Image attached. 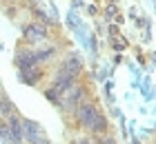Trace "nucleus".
<instances>
[{
    "label": "nucleus",
    "instance_id": "f257e3e1",
    "mask_svg": "<svg viewBox=\"0 0 156 144\" xmlns=\"http://www.w3.org/2000/svg\"><path fill=\"white\" fill-rule=\"evenodd\" d=\"M78 122L94 133L107 131V118L101 115V111L94 104H78Z\"/></svg>",
    "mask_w": 156,
    "mask_h": 144
},
{
    "label": "nucleus",
    "instance_id": "f03ea898",
    "mask_svg": "<svg viewBox=\"0 0 156 144\" xmlns=\"http://www.w3.org/2000/svg\"><path fill=\"white\" fill-rule=\"evenodd\" d=\"M23 133H25V142L29 144H51L49 135L42 131V126L29 118H23Z\"/></svg>",
    "mask_w": 156,
    "mask_h": 144
},
{
    "label": "nucleus",
    "instance_id": "7ed1b4c3",
    "mask_svg": "<svg viewBox=\"0 0 156 144\" xmlns=\"http://www.w3.org/2000/svg\"><path fill=\"white\" fill-rule=\"evenodd\" d=\"M7 126H9V135H11V142L13 144H27L25 142V133H23V120L18 115H7Z\"/></svg>",
    "mask_w": 156,
    "mask_h": 144
},
{
    "label": "nucleus",
    "instance_id": "20e7f679",
    "mask_svg": "<svg viewBox=\"0 0 156 144\" xmlns=\"http://www.w3.org/2000/svg\"><path fill=\"white\" fill-rule=\"evenodd\" d=\"M80 100H83V89L74 84L72 89H69L65 95H62V100H60V104H58V106H62L65 111H74L76 106L80 104Z\"/></svg>",
    "mask_w": 156,
    "mask_h": 144
},
{
    "label": "nucleus",
    "instance_id": "39448f33",
    "mask_svg": "<svg viewBox=\"0 0 156 144\" xmlns=\"http://www.w3.org/2000/svg\"><path fill=\"white\" fill-rule=\"evenodd\" d=\"M60 71H62V73H67V75L78 78V73L83 71V60H80V58H78L76 53L67 55V58H65V62L60 64Z\"/></svg>",
    "mask_w": 156,
    "mask_h": 144
},
{
    "label": "nucleus",
    "instance_id": "423d86ee",
    "mask_svg": "<svg viewBox=\"0 0 156 144\" xmlns=\"http://www.w3.org/2000/svg\"><path fill=\"white\" fill-rule=\"evenodd\" d=\"M49 35L47 31V27L45 25H27L25 27V40H29V42H40V40H45Z\"/></svg>",
    "mask_w": 156,
    "mask_h": 144
},
{
    "label": "nucleus",
    "instance_id": "0eeeda50",
    "mask_svg": "<svg viewBox=\"0 0 156 144\" xmlns=\"http://www.w3.org/2000/svg\"><path fill=\"white\" fill-rule=\"evenodd\" d=\"M18 78H20V82H25V84H29V86H36V84H38V80L42 78V71H40L38 67H31V69H20Z\"/></svg>",
    "mask_w": 156,
    "mask_h": 144
},
{
    "label": "nucleus",
    "instance_id": "6e6552de",
    "mask_svg": "<svg viewBox=\"0 0 156 144\" xmlns=\"http://www.w3.org/2000/svg\"><path fill=\"white\" fill-rule=\"evenodd\" d=\"M16 64H18V69H31V67L38 64V60H36V55H34V51H18Z\"/></svg>",
    "mask_w": 156,
    "mask_h": 144
},
{
    "label": "nucleus",
    "instance_id": "1a4fd4ad",
    "mask_svg": "<svg viewBox=\"0 0 156 144\" xmlns=\"http://www.w3.org/2000/svg\"><path fill=\"white\" fill-rule=\"evenodd\" d=\"M11 111H13V102H9V98L2 93V95H0V113L7 118V115H11Z\"/></svg>",
    "mask_w": 156,
    "mask_h": 144
},
{
    "label": "nucleus",
    "instance_id": "9d476101",
    "mask_svg": "<svg viewBox=\"0 0 156 144\" xmlns=\"http://www.w3.org/2000/svg\"><path fill=\"white\" fill-rule=\"evenodd\" d=\"M56 53V47H47V49H40V51H34V55H36V60L38 62H45V60H49Z\"/></svg>",
    "mask_w": 156,
    "mask_h": 144
},
{
    "label": "nucleus",
    "instance_id": "9b49d317",
    "mask_svg": "<svg viewBox=\"0 0 156 144\" xmlns=\"http://www.w3.org/2000/svg\"><path fill=\"white\" fill-rule=\"evenodd\" d=\"M34 16H36V18H40L42 22H49V25H54V22H56L54 18H49V16H47V11H45V9H38V7L34 9Z\"/></svg>",
    "mask_w": 156,
    "mask_h": 144
},
{
    "label": "nucleus",
    "instance_id": "f8f14e48",
    "mask_svg": "<svg viewBox=\"0 0 156 144\" xmlns=\"http://www.w3.org/2000/svg\"><path fill=\"white\" fill-rule=\"evenodd\" d=\"M0 140H2V142H11V135H9V126H7V122L0 124Z\"/></svg>",
    "mask_w": 156,
    "mask_h": 144
},
{
    "label": "nucleus",
    "instance_id": "ddd939ff",
    "mask_svg": "<svg viewBox=\"0 0 156 144\" xmlns=\"http://www.w3.org/2000/svg\"><path fill=\"white\" fill-rule=\"evenodd\" d=\"M105 13H107V20H116V16H118V9H116V5H109Z\"/></svg>",
    "mask_w": 156,
    "mask_h": 144
},
{
    "label": "nucleus",
    "instance_id": "4468645a",
    "mask_svg": "<svg viewBox=\"0 0 156 144\" xmlns=\"http://www.w3.org/2000/svg\"><path fill=\"white\" fill-rule=\"evenodd\" d=\"M112 45H114V49H116V51H123V49L127 47V42H125V40H120V42H118V40H114Z\"/></svg>",
    "mask_w": 156,
    "mask_h": 144
},
{
    "label": "nucleus",
    "instance_id": "2eb2a0df",
    "mask_svg": "<svg viewBox=\"0 0 156 144\" xmlns=\"http://www.w3.org/2000/svg\"><path fill=\"white\" fill-rule=\"evenodd\" d=\"M101 144H118V142H116L114 138H103V140H101Z\"/></svg>",
    "mask_w": 156,
    "mask_h": 144
},
{
    "label": "nucleus",
    "instance_id": "dca6fc26",
    "mask_svg": "<svg viewBox=\"0 0 156 144\" xmlns=\"http://www.w3.org/2000/svg\"><path fill=\"white\" fill-rule=\"evenodd\" d=\"M78 144H91L89 140H78Z\"/></svg>",
    "mask_w": 156,
    "mask_h": 144
}]
</instances>
